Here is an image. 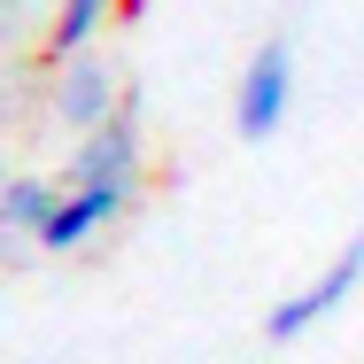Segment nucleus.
<instances>
[{
    "label": "nucleus",
    "mask_w": 364,
    "mask_h": 364,
    "mask_svg": "<svg viewBox=\"0 0 364 364\" xmlns=\"http://www.w3.org/2000/svg\"><path fill=\"white\" fill-rule=\"evenodd\" d=\"M124 70L109 63V55H63V63H47V93H39V117L47 124H70V132H93V124H109L117 109H124Z\"/></svg>",
    "instance_id": "nucleus-1"
},
{
    "label": "nucleus",
    "mask_w": 364,
    "mask_h": 364,
    "mask_svg": "<svg viewBox=\"0 0 364 364\" xmlns=\"http://www.w3.org/2000/svg\"><path fill=\"white\" fill-rule=\"evenodd\" d=\"M63 186H117L140 194L147 186V132H140V93H124V109L93 132H77V155L63 171Z\"/></svg>",
    "instance_id": "nucleus-2"
},
{
    "label": "nucleus",
    "mask_w": 364,
    "mask_h": 364,
    "mask_svg": "<svg viewBox=\"0 0 364 364\" xmlns=\"http://www.w3.org/2000/svg\"><path fill=\"white\" fill-rule=\"evenodd\" d=\"M287 109H294V39H264L232 77V132L248 147H264L287 124Z\"/></svg>",
    "instance_id": "nucleus-3"
},
{
    "label": "nucleus",
    "mask_w": 364,
    "mask_h": 364,
    "mask_svg": "<svg viewBox=\"0 0 364 364\" xmlns=\"http://www.w3.org/2000/svg\"><path fill=\"white\" fill-rule=\"evenodd\" d=\"M357 287H364V232H357V240H341V256H333V264H326L310 287L279 294V302L264 310V341H272V349L302 341L310 326H326V318H333V310H341V302H349Z\"/></svg>",
    "instance_id": "nucleus-4"
},
{
    "label": "nucleus",
    "mask_w": 364,
    "mask_h": 364,
    "mask_svg": "<svg viewBox=\"0 0 364 364\" xmlns=\"http://www.w3.org/2000/svg\"><path fill=\"white\" fill-rule=\"evenodd\" d=\"M140 194H117V186H63V202H55V218L39 225V248L47 256H77L85 240H101L109 225L124 218Z\"/></svg>",
    "instance_id": "nucleus-5"
},
{
    "label": "nucleus",
    "mask_w": 364,
    "mask_h": 364,
    "mask_svg": "<svg viewBox=\"0 0 364 364\" xmlns=\"http://www.w3.org/2000/svg\"><path fill=\"white\" fill-rule=\"evenodd\" d=\"M55 202H63V186L47 171H8V186H0V232L39 240V225L55 218Z\"/></svg>",
    "instance_id": "nucleus-6"
},
{
    "label": "nucleus",
    "mask_w": 364,
    "mask_h": 364,
    "mask_svg": "<svg viewBox=\"0 0 364 364\" xmlns=\"http://www.w3.org/2000/svg\"><path fill=\"white\" fill-rule=\"evenodd\" d=\"M109 16H117V0H55V23H47V63L85 55V47L109 31Z\"/></svg>",
    "instance_id": "nucleus-7"
},
{
    "label": "nucleus",
    "mask_w": 364,
    "mask_h": 364,
    "mask_svg": "<svg viewBox=\"0 0 364 364\" xmlns=\"http://www.w3.org/2000/svg\"><path fill=\"white\" fill-rule=\"evenodd\" d=\"M47 23H55V0H0V47H47Z\"/></svg>",
    "instance_id": "nucleus-8"
},
{
    "label": "nucleus",
    "mask_w": 364,
    "mask_h": 364,
    "mask_svg": "<svg viewBox=\"0 0 364 364\" xmlns=\"http://www.w3.org/2000/svg\"><path fill=\"white\" fill-rule=\"evenodd\" d=\"M16 264H23V240H16V232H0V272H16Z\"/></svg>",
    "instance_id": "nucleus-9"
},
{
    "label": "nucleus",
    "mask_w": 364,
    "mask_h": 364,
    "mask_svg": "<svg viewBox=\"0 0 364 364\" xmlns=\"http://www.w3.org/2000/svg\"><path fill=\"white\" fill-rule=\"evenodd\" d=\"M0 186H8V140H0Z\"/></svg>",
    "instance_id": "nucleus-10"
}]
</instances>
